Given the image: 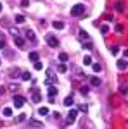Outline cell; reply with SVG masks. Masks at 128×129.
I'll list each match as a JSON object with an SVG mask.
<instances>
[{
    "label": "cell",
    "mask_w": 128,
    "mask_h": 129,
    "mask_svg": "<svg viewBox=\"0 0 128 129\" xmlns=\"http://www.w3.org/2000/svg\"><path fill=\"white\" fill-rule=\"evenodd\" d=\"M81 129H95L94 127V124H92V122H90V120H81Z\"/></svg>",
    "instance_id": "obj_7"
},
{
    "label": "cell",
    "mask_w": 128,
    "mask_h": 129,
    "mask_svg": "<svg viewBox=\"0 0 128 129\" xmlns=\"http://www.w3.org/2000/svg\"><path fill=\"white\" fill-rule=\"evenodd\" d=\"M57 71H59L61 74H64V72L68 71V66H66V62H62V64H59V67H57Z\"/></svg>",
    "instance_id": "obj_15"
},
{
    "label": "cell",
    "mask_w": 128,
    "mask_h": 129,
    "mask_svg": "<svg viewBox=\"0 0 128 129\" xmlns=\"http://www.w3.org/2000/svg\"><path fill=\"white\" fill-rule=\"evenodd\" d=\"M80 40L81 41H90V38H88V33H87V31H83V29H80Z\"/></svg>",
    "instance_id": "obj_8"
},
{
    "label": "cell",
    "mask_w": 128,
    "mask_h": 129,
    "mask_svg": "<svg viewBox=\"0 0 128 129\" xmlns=\"http://www.w3.org/2000/svg\"><path fill=\"white\" fill-rule=\"evenodd\" d=\"M12 102H14V107L16 109H21V107H24V96H21V95H16L14 98H12Z\"/></svg>",
    "instance_id": "obj_3"
},
{
    "label": "cell",
    "mask_w": 128,
    "mask_h": 129,
    "mask_svg": "<svg viewBox=\"0 0 128 129\" xmlns=\"http://www.w3.org/2000/svg\"><path fill=\"white\" fill-rule=\"evenodd\" d=\"M107 31H109V26H106V24H104V26H100V33H102V35H106Z\"/></svg>",
    "instance_id": "obj_27"
},
{
    "label": "cell",
    "mask_w": 128,
    "mask_h": 129,
    "mask_svg": "<svg viewBox=\"0 0 128 129\" xmlns=\"http://www.w3.org/2000/svg\"><path fill=\"white\" fill-rule=\"evenodd\" d=\"M38 114H40V115H47V114H49V109H47V107H40Z\"/></svg>",
    "instance_id": "obj_20"
},
{
    "label": "cell",
    "mask_w": 128,
    "mask_h": 129,
    "mask_svg": "<svg viewBox=\"0 0 128 129\" xmlns=\"http://www.w3.org/2000/svg\"><path fill=\"white\" fill-rule=\"evenodd\" d=\"M4 93H5V88H2V86H0V95H4Z\"/></svg>",
    "instance_id": "obj_39"
},
{
    "label": "cell",
    "mask_w": 128,
    "mask_h": 129,
    "mask_svg": "<svg viewBox=\"0 0 128 129\" xmlns=\"http://www.w3.org/2000/svg\"><path fill=\"white\" fill-rule=\"evenodd\" d=\"M126 67H128V62H126V60H125V59L118 60V69H119V71H125V69H126Z\"/></svg>",
    "instance_id": "obj_9"
},
{
    "label": "cell",
    "mask_w": 128,
    "mask_h": 129,
    "mask_svg": "<svg viewBox=\"0 0 128 129\" xmlns=\"http://www.w3.org/2000/svg\"><path fill=\"white\" fill-rule=\"evenodd\" d=\"M57 95V88L56 86H49V96H56Z\"/></svg>",
    "instance_id": "obj_18"
},
{
    "label": "cell",
    "mask_w": 128,
    "mask_h": 129,
    "mask_svg": "<svg viewBox=\"0 0 128 129\" xmlns=\"http://www.w3.org/2000/svg\"><path fill=\"white\" fill-rule=\"evenodd\" d=\"M80 91H81V95H88V88H87V86H83Z\"/></svg>",
    "instance_id": "obj_32"
},
{
    "label": "cell",
    "mask_w": 128,
    "mask_h": 129,
    "mask_svg": "<svg viewBox=\"0 0 128 129\" xmlns=\"http://www.w3.org/2000/svg\"><path fill=\"white\" fill-rule=\"evenodd\" d=\"M31 126H35V127H42V122H38V120H31Z\"/></svg>",
    "instance_id": "obj_31"
},
{
    "label": "cell",
    "mask_w": 128,
    "mask_h": 129,
    "mask_svg": "<svg viewBox=\"0 0 128 129\" xmlns=\"http://www.w3.org/2000/svg\"><path fill=\"white\" fill-rule=\"evenodd\" d=\"M78 110H80V112H83V114H87V112H88V107H87V105H80Z\"/></svg>",
    "instance_id": "obj_26"
},
{
    "label": "cell",
    "mask_w": 128,
    "mask_h": 129,
    "mask_svg": "<svg viewBox=\"0 0 128 129\" xmlns=\"http://www.w3.org/2000/svg\"><path fill=\"white\" fill-rule=\"evenodd\" d=\"M73 103H75V98H73V96H71V95H69V96H66V98H64V105H66V107H71V105H73Z\"/></svg>",
    "instance_id": "obj_12"
},
{
    "label": "cell",
    "mask_w": 128,
    "mask_h": 129,
    "mask_svg": "<svg viewBox=\"0 0 128 129\" xmlns=\"http://www.w3.org/2000/svg\"><path fill=\"white\" fill-rule=\"evenodd\" d=\"M14 41H16V45H17V47H24V38L16 36V38H14Z\"/></svg>",
    "instance_id": "obj_17"
},
{
    "label": "cell",
    "mask_w": 128,
    "mask_h": 129,
    "mask_svg": "<svg viewBox=\"0 0 128 129\" xmlns=\"http://www.w3.org/2000/svg\"><path fill=\"white\" fill-rule=\"evenodd\" d=\"M76 117H78V110H76V109H71V110H69V115H68V120H66V124H73Z\"/></svg>",
    "instance_id": "obj_4"
},
{
    "label": "cell",
    "mask_w": 128,
    "mask_h": 129,
    "mask_svg": "<svg viewBox=\"0 0 128 129\" xmlns=\"http://www.w3.org/2000/svg\"><path fill=\"white\" fill-rule=\"evenodd\" d=\"M92 69H94V72H100L102 66H100V64H92Z\"/></svg>",
    "instance_id": "obj_23"
},
{
    "label": "cell",
    "mask_w": 128,
    "mask_h": 129,
    "mask_svg": "<svg viewBox=\"0 0 128 129\" xmlns=\"http://www.w3.org/2000/svg\"><path fill=\"white\" fill-rule=\"evenodd\" d=\"M45 41H47V45L52 47V48H57V47H59V40H57L54 35H47V36H45Z\"/></svg>",
    "instance_id": "obj_2"
},
{
    "label": "cell",
    "mask_w": 128,
    "mask_h": 129,
    "mask_svg": "<svg viewBox=\"0 0 128 129\" xmlns=\"http://www.w3.org/2000/svg\"><path fill=\"white\" fill-rule=\"evenodd\" d=\"M0 10H2V4H0Z\"/></svg>",
    "instance_id": "obj_41"
},
{
    "label": "cell",
    "mask_w": 128,
    "mask_h": 129,
    "mask_svg": "<svg viewBox=\"0 0 128 129\" xmlns=\"http://www.w3.org/2000/svg\"><path fill=\"white\" fill-rule=\"evenodd\" d=\"M83 64H85V66H90V64H92V57H90V55H85V59H83Z\"/></svg>",
    "instance_id": "obj_25"
},
{
    "label": "cell",
    "mask_w": 128,
    "mask_h": 129,
    "mask_svg": "<svg viewBox=\"0 0 128 129\" xmlns=\"http://www.w3.org/2000/svg\"><path fill=\"white\" fill-rule=\"evenodd\" d=\"M21 5H23V7H28V5H30V0H21Z\"/></svg>",
    "instance_id": "obj_33"
},
{
    "label": "cell",
    "mask_w": 128,
    "mask_h": 129,
    "mask_svg": "<svg viewBox=\"0 0 128 129\" xmlns=\"http://www.w3.org/2000/svg\"><path fill=\"white\" fill-rule=\"evenodd\" d=\"M28 57H30L31 62H36V60H38V52H30V55H28Z\"/></svg>",
    "instance_id": "obj_14"
},
{
    "label": "cell",
    "mask_w": 128,
    "mask_h": 129,
    "mask_svg": "<svg viewBox=\"0 0 128 129\" xmlns=\"http://www.w3.org/2000/svg\"><path fill=\"white\" fill-rule=\"evenodd\" d=\"M16 22H17V24H23V22H24V16L17 14V16H16Z\"/></svg>",
    "instance_id": "obj_24"
},
{
    "label": "cell",
    "mask_w": 128,
    "mask_h": 129,
    "mask_svg": "<svg viewBox=\"0 0 128 129\" xmlns=\"http://www.w3.org/2000/svg\"><path fill=\"white\" fill-rule=\"evenodd\" d=\"M33 64H35V69H36V71H42V69H43V64H42L40 60H36V62H33Z\"/></svg>",
    "instance_id": "obj_22"
},
{
    "label": "cell",
    "mask_w": 128,
    "mask_h": 129,
    "mask_svg": "<svg viewBox=\"0 0 128 129\" xmlns=\"http://www.w3.org/2000/svg\"><path fill=\"white\" fill-rule=\"evenodd\" d=\"M119 91H121L123 95H126V93H128V88H126V86H121V88H119Z\"/></svg>",
    "instance_id": "obj_34"
},
{
    "label": "cell",
    "mask_w": 128,
    "mask_h": 129,
    "mask_svg": "<svg viewBox=\"0 0 128 129\" xmlns=\"http://www.w3.org/2000/svg\"><path fill=\"white\" fill-rule=\"evenodd\" d=\"M9 89L10 91H19V86L17 84H9Z\"/></svg>",
    "instance_id": "obj_28"
},
{
    "label": "cell",
    "mask_w": 128,
    "mask_h": 129,
    "mask_svg": "<svg viewBox=\"0 0 128 129\" xmlns=\"http://www.w3.org/2000/svg\"><path fill=\"white\" fill-rule=\"evenodd\" d=\"M125 57H126V59H128V50H125Z\"/></svg>",
    "instance_id": "obj_40"
},
{
    "label": "cell",
    "mask_w": 128,
    "mask_h": 129,
    "mask_svg": "<svg viewBox=\"0 0 128 129\" xmlns=\"http://www.w3.org/2000/svg\"><path fill=\"white\" fill-rule=\"evenodd\" d=\"M9 31H10V35H14V36H19V33H17V29H16V28H9Z\"/></svg>",
    "instance_id": "obj_29"
},
{
    "label": "cell",
    "mask_w": 128,
    "mask_h": 129,
    "mask_svg": "<svg viewBox=\"0 0 128 129\" xmlns=\"http://www.w3.org/2000/svg\"><path fill=\"white\" fill-rule=\"evenodd\" d=\"M100 83H102L100 78H92V79H90V84H92V86H100Z\"/></svg>",
    "instance_id": "obj_16"
},
{
    "label": "cell",
    "mask_w": 128,
    "mask_h": 129,
    "mask_svg": "<svg viewBox=\"0 0 128 129\" xmlns=\"http://www.w3.org/2000/svg\"><path fill=\"white\" fill-rule=\"evenodd\" d=\"M52 26H54V29H64V22L62 21H54Z\"/></svg>",
    "instance_id": "obj_10"
},
{
    "label": "cell",
    "mask_w": 128,
    "mask_h": 129,
    "mask_svg": "<svg viewBox=\"0 0 128 129\" xmlns=\"http://www.w3.org/2000/svg\"><path fill=\"white\" fill-rule=\"evenodd\" d=\"M26 38L31 41V43H36V35L33 29H26Z\"/></svg>",
    "instance_id": "obj_6"
},
{
    "label": "cell",
    "mask_w": 128,
    "mask_h": 129,
    "mask_svg": "<svg viewBox=\"0 0 128 129\" xmlns=\"http://www.w3.org/2000/svg\"><path fill=\"white\" fill-rule=\"evenodd\" d=\"M24 119H26V115H24V114H21L19 117H17V120H19V122H21V120H24Z\"/></svg>",
    "instance_id": "obj_37"
},
{
    "label": "cell",
    "mask_w": 128,
    "mask_h": 129,
    "mask_svg": "<svg viewBox=\"0 0 128 129\" xmlns=\"http://www.w3.org/2000/svg\"><path fill=\"white\" fill-rule=\"evenodd\" d=\"M31 100H33L35 103H40V102H42V95H40V91L36 88L31 89Z\"/></svg>",
    "instance_id": "obj_5"
},
{
    "label": "cell",
    "mask_w": 128,
    "mask_h": 129,
    "mask_svg": "<svg viewBox=\"0 0 128 129\" xmlns=\"http://www.w3.org/2000/svg\"><path fill=\"white\" fill-rule=\"evenodd\" d=\"M0 48H2V50L5 48V41H4V40H0Z\"/></svg>",
    "instance_id": "obj_38"
},
{
    "label": "cell",
    "mask_w": 128,
    "mask_h": 129,
    "mask_svg": "<svg viewBox=\"0 0 128 129\" xmlns=\"http://www.w3.org/2000/svg\"><path fill=\"white\" fill-rule=\"evenodd\" d=\"M111 53H113V55H118V53H119V48H118V47H113V48H111Z\"/></svg>",
    "instance_id": "obj_30"
},
{
    "label": "cell",
    "mask_w": 128,
    "mask_h": 129,
    "mask_svg": "<svg viewBox=\"0 0 128 129\" xmlns=\"http://www.w3.org/2000/svg\"><path fill=\"white\" fill-rule=\"evenodd\" d=\"M4 115H5V117H10V115H12V109H10V107H5V109H4Z\"/></svg>",
    "instance_id": "obj_21"
},
{
    "label": "cell",
    "mask_w": 128,
    "mask_h": 129,
    "mask_svg": "<svg viewBox=\"0 0 128 129\" xmlns=\"http://www.w3.org/2000/svg\"><path fill=\"white\" fill-rule=\"evenodd\" d=\"M114 9L118 10V12H123V10H125V2H121V0H119V2H116Z\"/></svg>",
    "instance_id": "obj_11"
},
{
    "label": "cell",
    "mask_w": 128,
    "mask_h": 129,
    "mask_svg": "<svg viewBox=\"0 0 128 129\" xmlns=\"http://www.w3.org/2000/svg\"><path fill=\"white\" fill-rule=\"evenodd\" d=\"M116 31L121 33V31H123V24H116Z\"/></svg>",
    "instance_id": "obj_35"
},
{
    "label": "cell",
    "mask_w": 128,
    "mask_h": 129,
    "mask_svg": "<svg viewBox=\"0 0 128 129\" xmlns=\"http://www.w3.org/2000/svg\"><path fill=\"white\" fill-rule=\"evenodd\" d=\"M59 60H61V62H68V60H69V55L66 53V52H61V53H59Z\"/></svg>",
    "instance_id": "obj_13"
},
{
    "label": "cell",
    "mask_w": 128,
    "mask_h": 129,
    "mask_svg": "<svg viewBox=\"0 0 128 129\" xmlns=\"http://www.w3.org/2000/svg\"><path fill=\"white\" fill-rule=\"evenodd\" d=\"M4 53H5L7 57H14V53H12V52H7V50H4Z\"/></svg>",
    "instance_id": "obj_36"
},
{
    "label": "cell",
    "mask_w": 128,
    "mask_h": 129,
    "mask_svg": "<svg viewBox=\"0 0 128 129\" xmlns=\"http://www.w3.org/2000/svg\"><path fill=\"white\" fill-rule=\"evenodd\" d=\"M21 76H23V79H24V81H30L31 79V72H28V71H24Z\"/></svg>",
    "instance_id": "obj_19"
},
{
    "label": "cell",
    "mask_w": 128,
    "mask_h": 129,
    "mask_svg": "<svg viewBox=\"0 0 128 129\" xmlns=\"http://www.w3.org/2000/svg\"><path fill=\"white\" fill-rule=\"evenodd\" d=\"M85 14V5L83 4H76L73 9H71V16L73 17H80V16H83Z\"/></svg>",
    "instance_id": "obj_1"
}]
</instances>
